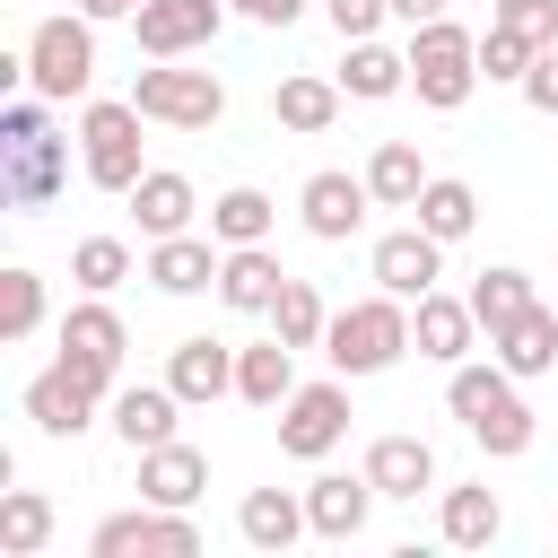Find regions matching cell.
Returning <instances> with one entry per match:
<instances>
[{
	"mask_svg": "<svg viewBox=\"0 0 558 558\" xmlns=\"http://www.w3.org/2000/svg\"><path fill=\"white\" fill-rule=\"evenodd\" d=\"M279 288H288V270H279L270 244H227V262H218V305L227 314H270Z\"/></svg>",
	"mask_w": 558,
	"mask_h": 558,
	"instance_id": "ffe728a7",
	"label": "cell"
},
{
	"mask_svg": "<svg viewBox=\"0 0 558 558\" xmlns=\"http://www.w3.org/2000/svg\"><path fill=\"white\" fill-rule=\"evenodd\" d=\"M235 17H253V26H296L305 17V0H227Z\"/></svg>",
	"mask_w": 558,
	"mask_h": 558,
	"instance_id": "b9f144b4",
	"label": "cell"
},
{
	"mask_svg": "<svg viewBox=\"0 0 558 558\" xmlns=\"http://www.w3.org/2000/svg\"><path fill=\"white\" fill-rule=\"evenodd\" d=\"M78 17H96V26H113V17H140V0H78Z\"/></svg>",
	"mask_w": 558,
	"mask_h": 558,
	"instance_id": "7bdbcfd3",
	"label": "cell"
},
{
	"mask_svg": "<svg viewBox=\"0 0 558 558\" xmlns=\"http://www.w3.org/2000/svg\"><path fill=\"white\" fill-rule=\"evenodd\" d=\"M523 305H541V296H532V279H523L514 262H488V270L471 279V314H480V331H497V323H514Z\"/></svg>",
	"mask_w": 558,
	"mask_h": 558,
	"instance_id": "e575fe53",
	"label": "cell"
},
{
	"mask_svg": "<svg viewBox=\"0 0 558 558\" xmlns=\"http://www.w3.org/2000/svg\"><path fill=\"white\" fill-rule=\"evenodd\" d=\"M488 357H497L514 384L558 375V314H549V305H523L514 323H497V331H488Z\"/></svg>",
	"mask_w": 558,
	"mask_h": 558,
	"instance_id": "e0dca14e",
	"label": "cell"
},
{
	"mask_svg": "<svg viewBox=\"0 0 558 558\" xmlns=\"http://www.w3.org/2000/svg\"><path fill=\"white\" fill-rule=\"evenodd\" d=\"M541 61V44L532 35H514L506 17H488V35H480V78H506V87H523V70Z\"/></svg>",
	"mask_w": 558,
	"mask_h": 558,
	"instance_id": "8d00e7d4",
	"label": "cell"
},
{
	"mask_svg": "<svg viewBox=\"0 0 558 558\" xmlns=\"http://www.w3.org/2000/svg\"><path fill=\"white\" fill-rule=\"evenodd\" d=\"M270 227H279V201L253 192V183H235V192L209 201V235L218 244H270Z\"/></svg>",
	"mask_w": 558,
	"mask_h": 558,
	"instance_id": "f546056e",
	"label": "cell"
},
{
	"mask_svg": "<svg viewBox=\"0 0 558 558\" xmlns=\"http://www.w3.org/2000/svg\"><path fill=\"white\" fill-rule=\"evenodd\" d=\"M61 174H70V140H52V131L0 140V201L9 209H52Z\"/></svg>",
	"mask_w": 558,
	"mask_h": 558,
	"instance_id": "8fae6325",
	"label": "cell"
},
{
	"mask_svg": "<svg viewBox=\"0 0 558 558\" xmlns=\"http://www.w3.org/2000/svg\"><path fill=\"white\" fill-rule=\"evenodd\" d=\"M392 17L401 26H427V17H445V0H392Z\"/></svg>",
	"mask_w": 558,
	"mask_h": 558,
	"instance_id": "ee69618b",
	"label": "cell"
},
{
	"mask_svg": "<svg viewBox=\"0 0 558 558\" xmlns=\"http://www.w3.org/2000/svg\"><path fill=\"white\" fill-rule=\"evenodd\" d=\"M523 105L532 113H558V44H541V61L523 70Z\"/></svg>",
	"mask_w": 558,
	"mask_h": 558,
	"instance_id": "60d3db41",
	"label": "cell"
},
{
	"mask_svg": "<svg viewBox=\"0 0 558 558\" xmlns=\"http://www.w3.org/2000/svg\"><path fill=\"white\" fill-rule=\"evenodd\" d=\"M140 105L131 96H96L87 113H78V166H87V183L96 192H131L148 166H140Z\"/></svg>",
	"mask_w": 558,
	"mask_h": 558,
	"instance_id": "5b68a950",
	"label": "cell"
},
{
	"mask_svg": "<svg viewBox=\"0 0 558 558\" xmlns=\"http://www.w3.org/2000/svg\"><path fill=\"white\" fill-rule=\"evenodd\" d=\"M296 392V349L270 331V340H253V349H235V401H253V410H279Z\"/></svg>",
	"mask_w": 558,
	"mask_h": 558,
	"instance_id": "484cf974",
	"label": "cell"
},
{
	"mask_svg": "<svg viewBox=\"0 0 558 558\" xmlns=\"http://www.w3.org/2000/svg\"><path fill=\"white\" fill-rule=\"evenodd\" d=\"M122 201H131V218H140V235H148V244H157V235H183V227H192V209H201L192 174H174V166H148Z\"/></svg>",
	"mask_w": 558,
	"mask_h": 558,
	"instance_id": "d6986e66",
	"label": "cell"
},
{
	"mask_svg": "<svg viewBox=\"0 0 558 558\" xmlns=\"http://www.w3.org/2000/svg\"><path fill=\"white\" fill-rule=\"evenodd\" d=\"M366 514H375V480H366V471H323V480H305V523H314V541H357Z\"/></svg>",
	"mask_w": 558,
	"mask_h": 558,
	"instance_id": "2e32d148",
	"label": "cell"
},
{
	"mask_svg": "<svg viewBox=\"0 0 558 558\" xmlns=\"http://www.w3.org/2000/svg\"><path fill=\"white\" fill-rule=\"evenodd\" d=\"M340 87L357 96V105H384V96H401L410 87V52H392V44H349V61H340Z\"/></svg>",
	"mask_w": 558,
	"mask_h": 558,
	"instance_id": "83f0119b",
	"label": "cell"
},
{
	"mask_svg": "<svg viewBox=\"0 0 558 558\" xmlns=\"http://www.w3.org/2000/svg\"><path fill=\"white\" fill-rule=\"evenodd\" d=\"M35 323H44V279L17 262L0 270V340H35Z\"/></svg>",
	"mask_w": 558,
	"mask_h": 558,
	"instance_id": "74e56055",
	"label": "cell"
},
{
	"mask_svg": "<svg viewBox=\"0 0 558 558\" xmlns=\"http://www.w3.org/2000/svg\"><path fill=\"white\" fill-rule=\"evenodd\" d=\"M366 209H375L366 174H340V166L305 174V192H296V218H305V235H323V244H349V235L366 227Z\"/></svg>",
	"mask_w": 558,
	"mask_h": 558,
	"instance_id": "7c38bea8",
	"label": "cell"
},
{
	"mask_svg": "<svg viewBox=\"0 0 558 558\" xmlns=\"http://www.w3.org/2000/svg\"><path fill=\"white\" fill-rule=\"evenodd\" d=\"M366 480H375V497H418V488H436V445L427 436H375Z\"/></svg>",
	"mask_w": 558,
	"mask_h": 558,
	"instance_id": "d4e9b609",
	"label": "cell"
},
{
	"mask_svg": "<svg viewBox=\"0 0 558 558\" xmlns=\"http://www.w3.org/2000/svg\"><path fill=\"white\" fill-rule=\"evenodd\" d=\"M366 192H375V209H418V192H427L418 148H410V140H384V148L366 157Z\"/></svg>",
	"mask_w": 558,
	"mask_h": 558,
	"instance_id": "f1b7e54d",
	"label": "cell"
},
{
	"mask_svg": "<svg viewBox=\"0 0 558 558\" xmlns=\"http://www.w3.org/2000/svg\"><path fill=\"white\" fill-rule=\"evenodd\" d=\"M366 270H375V288H392V296H410V305H418V296L445 279V244H436V235L410 218V227L375 235V262H366Z\"/></svg>",
	"mask_w": 558,
	"mask_h": 558,
	"instance_id": "4fadbf2b",
	"label": "cell"
},
{
	"mask_svg": "<svg viewBox=\"0 0 558 558\" xmlns=\"http://www.w3.org/2000/svg\"><path fill=\"white\" fill-rule=\"evenodd\" d=\"M323 17L340 26V44H366V35L392 17V0H323Z\"/></svg>",
	"mask_w": 558,
	"mask_h": 558,
	"instance_id": "ab89813d",
	"label": "cell"
},
{
	"mask_svg": "<svg viewBox=\"0 0 558 558\" xmlns=\"http://www.w3.org/2000/svg\"><path fill=\"white\" fill-rule=\"evenodd\" d=\"M166 384L183 392V410H201V401L235 392V349H227V340H209V331H192V340H174V357H166Z\"/></svg>",
	"mask_w": 558,
	"mask_h": 558,
	"instance_id": "44dd1931",
	"label": "cell"
},
{
	"mask_svg": "<svg viewBox=\"0 0 558 558\" xmlns=\"http://www.w3.org/2000/svg\"><path fill=\"white\" fill-rule=\"evenodd\" d=\"M87 78H96V17H35V35H26V87L44 105H70V96H87Z\"/></svg>",
	"mask_w": 558,
	"mask_h": 558,
	"instance_id": "277c9868",
	"label": "cell"
},
{
	"mask_svg": "<svg viewBox=\"0 0 558 558\" xmlns=\"http://www.w3.org/2000/svg\"><path fill=\"white\" fill-rule=\"evenodd\" d=\"M174 410H183V392H174V384H122V392H113V436H122L131 453L174 445Z\"/></svg>",
	"mask_w": 558,
	"mask_h": 558,
	"instance_id": "7402d4cb",
	"label": "cell"
},
{
	"mask_svg": "<svg viewBox=\"0 0 558 558\" xmlns=\"http://www.w3.org/2000/svg\"><path fill=\"white\" fill-rule=\"evenodd\" d=\"M201 488H209V453H201V445L174 436V445H148V453H140V497H148V506H192Z\"/></svg>",
	"mask_w": 558,
	"mask_h": 558,
	"instance_id": "603a6c76",
	"label": "cell"
},
{
	"mask_svg": "<svg viewBox=\"0 0 558 558\" xmlns=\"http://www.w3.org/2000/svg\"><path fill=\"white\" fill-rule=\"evenodd\" d=\"M218 262L227 253H209V235H157L148 244V262H140V279L148 288H166V296H201V288H218Z\"/></svg>",
	"mask_w": 558,
	"mask_h": 558,
	"instance_id": "ac0fdd59",
	"label": "cell"
},
{
	"mask_svg": "<svg viewBox=\"0 0 558 558\" xmlns=\"http://www.w3.org/2000/svg\"><path fill=\"white\" fill-rule=\"evenodd\" d=\"M436 532H445L453 549H488V541L506 532V514H497V497H488V488H445V514H436Z\"/></svg>",
	"mask_w": 558,
	"mask_h": 558,
	"instance_id": "836d02e7",
	"label": "cell"
},
{
	"mask_svg": "<svg viewBox=\"0 0 558 558\" xmlns=\"http://www.w3.org/2000/svg\"><path fill=\"white\" fill-rule=\"evenodd\" d=\"M70 279H78L87 296H113V288L131 279V244H122V235H78V253H70Z\"/></svg>",
	"mask_w": 558,
	"mask_h": 558,
	"instance_id": "d590c367",
	"label": "cell"
},
{
	"mask_svg": "<svg viewBox=\"0 0 558 558\" xmlns=\"http://www.w3.org/2000/svg\"><path fill=\"white\" fill-rule=\"evenodd\" d=\"M340 96H349L340 78L296 70V78H279V87H270V113H279V131H305V140H314V131H331V122H340Z\"/></svg>",
	"mask_w": 558,
	"mask_h": 558,
	"instance_id": "4316f807",
	"label": "cell"
},
{
	"mask_svg": "<svg viewBox=\"0 0 558 558\" xmlns=\"http://www.w3.org/2000/svg\"><path fill=\"white\" fill-rule=\"evenodd\" d=\"M201 549V532H192V514L183 506H131V514H105L96 532H87V558H192Z\"/></svg>",
	"mask_w": 558,
	"mask_h": 558,
	"instance_id": "52a82bcc",
	"label": "cell"
},
{
	"mask_svg": "<svg viewBox=\"0 0 558 558\" xmlns=\"http://www.w3.org/2000/svg\"><path fill=\"white\" fill-rule=\"evenodd\" d=\"M122 349H131V331H122V314H113L105 296H87V305H70V314H61V366H70V375H87L105 401H113Z\"/></svg>",
	"mask_w": 558,
	"mask_h": 558,
	"instance_id": "ba28073f",
	"label": "cell"
},
{
	"mask_svg": "<svg viewBox=\"0 0 558 558\" xmlns=\"http://www.w3.org/2000/svg\"><path fill=\"white\" fill-rule=\"evenodd\" d=\"M96 410H113V401H105V392H96L87 375H70L61 357H52V366H44L35 384H26V418H35L44 436H78V427H87Z\"/></svg>",
	"mask_w": 558,
	"mask_h": 558,
	"instance_id": "9a60e30c",
	"label": "cell"
},
{
	"mask_svg": "<svg viewBox=\"0 0 558 558\" xmlns=\"http://www.w3.org/2000/svg\"><path fill=\"white\" fill-rule=\"evenodd\" d=\"M44 541H52V497L44 488H0V549L35 558Z\"/></svg>",
	"mask_w": 558,
	"mask_h": 558,
	"instance_id": "d6a6232c",
	"label": "cell"
},
{
	"mask_svg": "<svg viewBox=\"0 0 558 558\" xmlns=\"http://www.w3.org/2000/svg\"><path fill=\"white\" fill-rule=\"evenodd\" d=\"M445 410L480 436V453H497V462L532 453V427H541V418H532V401L514 392V375H506L497 357H488V366H480V357H462V366L445 375Z\"/></svg>",
	"mask_w": 558,
	"mask_h": 558,
	"instance_id": "6da1fadb",
	"label": "cell"
},
{
	"mask_svg": "<svg viewBox=\"0 0 558 558\" xmlns=\"http://www.w3.org/2000/svg\"><path fill=\"white\" fill-rule=\"evenodd\" d=\"M270 331H279L288 349H323V331H331V305L314 296V279H288V288L270 296Z\"/></svg>",
	"mask_w": 558,
	"mask_h": 558,
	"instance_id": "1f68e13d",
	"label": "cell"
},
{
	"mask_svg": "<svg viewBox=\"0 0 558 558\" xmlns=\"http://www.w3.org/2000/svg\"><path fill=\"white\" fill-rule=\"evenodd\" d=\"M418 227H427L436 244H462V235L480 227V192H471L462 174H427V192H418Z\"/></svg>",
	"mask_w": 558,
	"mask_h": 558,
	"instance_id": "4dcf8cb0",
	"label": "cell"
},
{
	"mask_svg": "<svg viewBox=\"0 0 558 558\" xmlns=\"http://www.w3.org/2000/svg\"><path fill=\"white\" fill-rule=\"evenodd\" d=\"M401 349H410V296H392V288L340 305L331 331H323V357H331L340 375H384Z\"/></svg>",
	"mask_w": 558,
	"mask_h": 558,
	"instance_id": "7a4b0ae2",
	"label": "cell"
},
{
	"mask_svg": "<svg viewBox=\"0 0 558 558\" xmlns=\"http://www.w3.org/2000/svg\"><path fill=\"white\" fill-rule=\"evenodd\" d=\"M235 532H244V549L279 558V549H296L314 523H305V497H288V488H253V497L235 506Z\"/></svg>",
	"mask_w": 558,
	"mask_h": 558,
	"instance_id": "cb8c5ba5",
	"label": "cell"
},
{
	"mask_svg": "<svg viewBox=\"0 0 558 558\" xmlns=\"http://www.w3.org/2000/svg\"><path fill=\"white\" fill-rule=\"evenodd\" d=\"M471 340H480V314H471V296H445V288H427V296L410 305V349H418V357H436V366H462V357H471Z\"/></svg>",
	"mask_w": 558,
	"mask_h": 558,
	"instance_id": "5bb4252c",
	"label": "cell"
},
{
	"mask_svg": "<svg viewBox=\"0 0 558 558\" xmlns=\"http://www.w3.org/2000/svg\"><path fill=\"white\" fill-rule=\"evenodd\" d=\"M410 87H418V105H427V113L471 105V87H480V35H471V26H453V17L410 26Z\"/></svg>",
	"mask_w": 558,
	"mask_h": 558,
	"instance_id": "3957f363",
	"label": "cell"
},
{
	"mask_svg": "<svg viewBox=\"0 0 558 558\" xmlns=\"http://www.w3.org/2000/svg\"><path fill=\"white\" fill-rule=\"evenodd\" d=\"M340 436H349V375H340V384H296V392L279 401V453L323 462Z\"/></svg>",
	"mask_w": 558,
	"mask_h": 558,
	"instance_id": "9c48e42d",
	"label": "cell"
},
{
	"mask_svg": "<svg viewBox=\"0 0 558 558\" xmlns=\"http://www.w3.org/2000/svg\"><path fill=\"white\" fill-rule=\"evenodd\" d=\"M488 17H506L532 44H558V0H488Z\"/></svg>",
	"mask_w": 558,
	"mask_h": 558,
	"instance_id": "f35d334b",
	"label": "cell"
},
{
	"mask_svg": "<svg viewBox=\"0 0 558 558\" xmlns=\"http://www.w3.org/2000/svg\"><path fill=\"white\" fill-rule=\"evenodd\" d=\"M218 26H227V0H140V17H131L148 61H183V52L218 44Z\"/></svg>",
	"mask_w": 558,
	"mask_h": 558,
	"instance_id": "30bf717a",
	"label": "cell"
},
{
	"mask_svg": "<svg viewBox=\"0 0 558 558\" xmlns=\"http://www.w3.org/2000/svg\"><path fill=\"white\" fill-rule=\"evenodd\" d=\"M131 105H140L148 122H166V131H209V122L227 113V87H218L209 70L157 61V70H140V78H131Z\"/></svg>",
	"mask_w": 558,
	"mask_h": 558,
	"instance_id": "8992f818",
	"label": "cell"
}]
</instances>
